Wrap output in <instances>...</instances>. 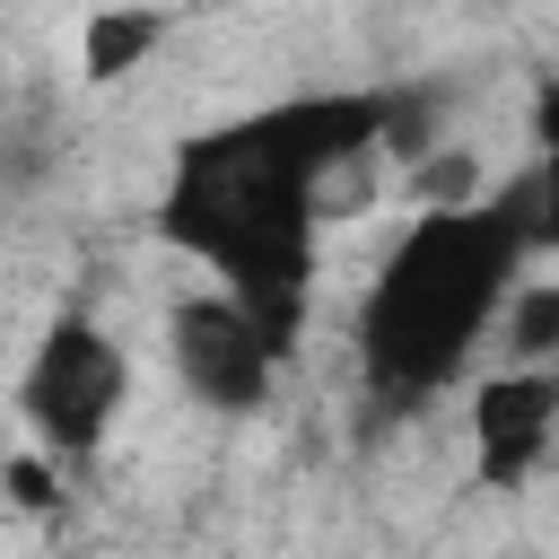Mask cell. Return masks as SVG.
I'll list each match as a JSON object with an SVG mask.
<instances>
[{
    "instance_id": "1",
    "label": "cell",
    "mask_w": 559,
    "mask_h": 559,
    "mask_svg": "<svg viewBox=\"0 0 559 559\" xmlns=\"http://www.w3.org/2000/svg\"><path fill=\"white\" fill-rule=\"evenodd\" d=\"M367 148H402L411 157V131L393 122V96H332V105H288V114H262L210 148L183 157L175 175V201H166V227L218 262L227 297L288 349L297 341V314H306V271H314V227L349 175V157Z\"/></svg>"
},
{
    "instance_id": "2",
    "label": "cell",
    "mask_w": 559,
    "mask_h": 559,
    "mask_svg": "<svg viewBox=\"0 0 559 559\" xmlns=\"http://www.w3.org/2000/svg\"><path fill=\"white\" fill-rule=\"evenodd\" d=\"M524 201H480V210H454V218H419L393 262L376 271L367 306H358V376L376 393V411H419L437 402L480 332H498L507 297H515V262H524V236L533 218H515Z\"/></svg>"
},
{
    "instance_id": "3",
    "label": "cell",
    "mask_w": 559,
    "mask_h": 559,
    "mask_svg": "<svg viewBox=\"0 0 559 559\" xmlns=\"http://www.w3.org/2000/svg\"><path fill=\"white\" fill-rule=\"evenodd\" d=\"M122 393H131V358L114 332H96L87 314H61L35 358H26V384H17V411H26V437L52 454V463H87L114 419H122Z\"/></svg>"
},
{
    "instance_id": "4",
    "label": "cell",
    "mask_w": 559,
    "mask_h": 559,
    "mask_svg": "<svg viewBox=\"0 0 559 559\" xmlns=\"http://www.w3.org/2000/svg\"><path fill=\"white\" fill-rule=\"evenodd\" d=\"M166 358L183 376V393L201 411H262L271 376H280V341L227 297V288H192L175 314H166Z\"/></svg>"
},
{
    "instance_id": "5",
    "label": "cell",
    "mask_w": 559,
    "mask_h": 559,
    "mask_svg": "<svg viewBox=\"0 0 559 559\" xmlns=\"http://www.w3.org/2000/svg\"><path fill=\"white\" fill-rule=\"evenodd\" d=\"M480 472L489 480H524L550 437H559V367H498L480 384Z\"/></svg>"
},
{
    "instance_id": "6",
    "label": "cell",
    "mask_w": 559,
    "mask_h": 559,
    "mask_svg": "<svg viewBox=\"0 0 559 559\" xmlns=\"http://www.w3.org/2000/svg\"><path fill=\"white\" fill-rule=\"evenodd\" d=\"M498 341L515 349L507 367H550V349H559V280H515V297L498 314Z\"/></svg>"
},
{
    "instance_id": "7",
    "label": "cell",
    "mask_w": 559,
    "mask_h": 559,
    "mask_svg": "<svg viewBox=\"0 0 559 559\" xmlns=\"http://www.w3.org/2000/svg\"><path fill=\"white\" fill-rule=\"evenodd\" d=\"M79 35H87V70L105 79V70H122L131 52H148V44H157V17H87Z\"/></svg>"
},
{
    "instance_id": "8",
    "label": "cell",
    "mask_w": 559,
    "mask_h": 559,
    "mask_svg": "<svg viewBox=\"0 0 559 559\" xmlns=\"http://www.w3.org/2000/svg\"><path fill=\"white\" fill-rule=\"evenodd\" d=\"M533 236H550V253H559V148H550V175L533 192Z\"/></svg>"
}]
</instances>
